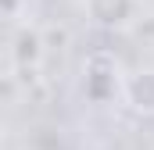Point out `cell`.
I'll use <instances>...</instances> for the list:
<instances>
[{
  "label": "cell",
  "mask_w": 154,
  "mask_h": 150,
  "mask_svg": "<svg viewBox=\"0 0 154 150\" xmlns=\"http://www.w3.org/2000/svg\"><path fill=\"white\" fill-rule=\"evenodd\" d=\"M86 11L97 25L104 29H125L136 11H140V0H86Z\"/></svg>",
  "instance_id": "obj_1"
},
{
  "label": "cell",
  "mask_w": 154,
  "mask_h": 150,
  "mask_svg": "<svg viewBox=\"0 0 154 150\" xmlns=\"http://www.w3.org/2000/svg\"><path fill=\"white\" fill-rule=\"evenodd\" d=\"M122 100L136 114H154V68H140V72L122 79Z\"/></svg>",
  "instance_id": "obj_2"
},
{
  "label": "cell",
  "mask_w": 154,
  "mask_h": 150,
  "mask_svg": "<svg viewBox=\"0 0 154 150\" xmlns=\"http://www.w3.org/2000/svg\"><path fill=\"white\" fill-rule=\"evenodd\" d=\"M0 136H4V125H0Z\"/></svg>",
  "instance_id": "obj_3"
}]
</instances>
